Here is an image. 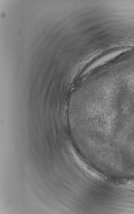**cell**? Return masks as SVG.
Masks as SVG:
<instances>
[{
	"instance_id": "1",
	"label": "cell",
	"mask_w": 134,
	"mask_h": 214,
	"mask_svg": "<svg viewBox=\"0 0 134 214\" xmlns=\"http://www.w3.org/2000/svg\"><path fill=\"white\" fill-rule=\"evenodd\" d=\"M126 186L131 189H134V181L128 182L126 183Z\"/></svg>"
}]
</instances>
